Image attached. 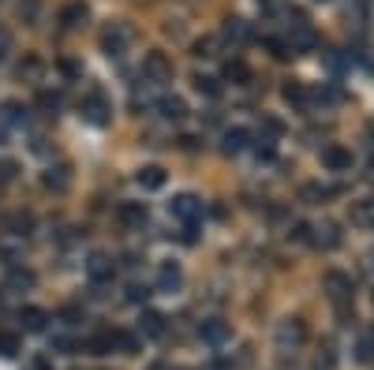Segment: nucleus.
<instances>
[{
	"mask_svg": "<svg viewBox=\"0 0 374 370\" xmlns=\"http://www.w3.org/2000/svg\"><path fill=\"white\" fill-rule=\"evenodd\" d=\"M169 213L176 217V221H183V225H195L202 217V199L199 194H176V199L169 202Z\"/></svg>",
	"mask_w": 374,
	"mask_h": 370,
	"instance_id": "obj_5",
	"label": "nucleus"
},
{
	"mask_svg": "<svg viewBox=\"0 0 374 370\" xmlns=\"http://www.w3.org/2000/svg\"><path fill=\"white\" fill-rule=\"evenodd\" d=\"M322 165L329 169V172H352V165H356V157H352V150H345V146H326L322 150Z\"/></svg>",
	"mask_w": 374,
	"mask_h": 370,
	"instance_id": "obj_9",
	"label": "nucleus"
},
{
	"mask_svg": "<svg viewBox=\"0 0 374 370\" xmlns=\"http://www.w3.org/2000/svg\"><path fill=\"white\" fill-rule=\"evenodd\" d=\"M356 363H363V367L374 363V336L370 333H363L359 341H356Z\"/></svg>",
	"mask_w": 374,
	"mask_h": 370,
	"instance_id": "obj_31",
	"label": "nucleus"
},
{
	"mask_svg": "<svg viewBox=\"0 0 374 370\" xmlns=\"http://www.w3.org/2000/svg\"><path fill=\"white\" fill-rule=\"evenodd\" d=\"M34 370H53V363H49L46 355H38V359H34Z\"/></svg>",
	"mask_w": 374,
	"mask_h": 370,
	"instance_id": "obj_43",
	"label": "nucleus"
},
{
	"mask_svg": "<svg viewBox=\"0 0 374 370\" xmlns=\"http://www.w3.org/2000/svg\"><path fill=\"white\" fill-rule=\"evenodd\" d=\"M262 45H266L277 60H289V57H292V49H289V41H284V38H266Z\"/></svg>",
	"mask_w": 374,
	"mask_h": 370,
	"instance_id": "obj_35",
	"label": "nucleus"
},
{
	"mask_svg": "<svg viewBox=\"0 0 374 370\" xmlns=\"http://www.w3.org/2000/svg\"><path fill=\"white\" fill-rule=\"evenodd\" d=\"M142 75H146V83H172V60L165 52H146Z\"/></svg>",
	"mask_w": 374,
	"mask_h": 370,
	"instance_id": "obj_6",
	"label": "nucleus"
},
{
	"mask_svg": "<svg viewBox=\"0 0 374 370\" xmlns=\"http://www.w3.org/2000/svg\"><path fill=\"white\" fill-rule=\"evenodd\" d=\"M60 105H64V97H60V94H53V90L41 94V108H46L49 116H57V108H60Z\"/></svg>",
	"mask_w": 374,
	"mask_h": 370,
	"instance_id": "obj_36",
	"label": "nucleus"
},
{
	"mask_svg": "<svg viewBox=\"0 0 374 370\" xmlns=\"http://www.w3.org/2000/svg\"><path fill=\"white\" fill-rule=\"evenodd\" d=\"M83 120L94 127H105L109 120H113V105H109V97L102 90H90L83 97Z\"/></svg>",
	"mask_w": 374,
	"mask_h": 370,
	"instance_id": "obj_3",
	"label": "nucleus"
},
{
	"mask_svg": "<svg viewBox=\"0 0 374 370\" xmlns=\"http://www.w3.org/2000/svg\"><path fill=\"white\" fill-rule=\"evenodd\" d=\"M307 341V322L303 318H284L277 325V348L281 352H300Z\"/></svg>",
	"mask_w": 374,
	"mask_h": 370,
	"instance_id": "obj_4",
	"label": "nucleus"
},
{
	"mask_svg": "<svg viewBox=\"0 0 374 370\" xmlns=\"http://www.w3.org/2000/svg\"><path fill=\"white\" fill-rule=\"evenodd\" d=\"M46 322H49V314L41 307H23V311H19V325H23V333H41V329H46Z\"/></svg>",
	"mask_w": 374,
	"mask_h": 370,
	"instance_id": "obj_20",
	"label": "nucleus"
},
{
	"mask_svg": "<svg viewBox=\"0 0 374 370\" xmlns=\"http://www.w3.org/2000/svg\"><path fill=\"white\" fill-rule=\"evenodd\" d=\"M41 183H46L49 191H68L71 187V169L68 165H53V169H46V176H41Z\"/></svg>",
	"mask_w": 374,
	"mask_h": 370,
	"instance_id": "obj_17",
	"label": "nucleus"
},
{
	"mask_svg": "<svg viewBox=\"0 0 374 370\" xmlns=\"http://www.w3.org/2000/svg\"><path fill=\"white\" fill-rule=\"evenodd\" d=\"M153 370H169V367H153Z\"/></svg>",
	"mask_w": 374,
	"mask_h": 370,
	"instance_id": "obj_44",
	"label": "nucleus"
},
{
	"mask_svg": "<svg viewBox=\"0 0 374 370\" xmlns=\"http://www.w3.org/2000/svg\"><path fill=\"white\" fill-rule=\"evenodd\" d=\"M322 285H326V296H329V303L337 307V314H340V318H348L352 296H356V285H352V277H348V273H340V269H329Z\"/></svg>",
	"mask_w": 374,
	"mask_h": 370,
	"instance_id": "obj_1",
	"label": "nucleus"
},
{
	"mask_svg": "<svg viewBox=\"0 0 374 370\" xmlns=\"http://www.w3.org/2000/svg\"><path fill=\"white\" fill-rule=\"evenodd\" d=\"M284 41H289V49H292V57H296V52H307V49H314V30L311 27H307V19L303 15H296V23H292V34L289 38H284Z\"/></svg>",
	"mask_w": 374,
	"mask_h": 370,
	"instance_id": "obj_7",
	"label": "nucleus"
},
{
	"mask_svg": "<svg viewBox=\"0 0 374 370\" xmlns=\"http://www.w3.org/2000/svg\"><path fill=\"white\" fill-rule=\"evenodd\" d=\"M221 38H225V41H233V45H244V41H251V23H247V19H240V15L225 19Z\"/></svg>",
	"mask_w": 374,
	"mask_h": 370,
	"instance_id": "obj_13",
	"label": "nucleus"
},
{
	"mask_svg": "<svg viewBox=\"0 0 374 370\" xmlns=\"http://www.w3.org/2000/svg\"><path fill=\"white\" fill-rule=\"evenodd\" d=\"M27 124H30L27 105H19V101H4V105H0V127H27Z\"/></svg>",
	"mask_w": 374,
	"mask_h": 370,
	"instance_id": "obj_12",
	"label": "nucleus"
},
{
	"mask_svg": "<svg viewBox=\"0 0 374 370\" xmlns=\"http://www.w3.org/2000/svg\"><path fill=\"white\" fill-rule=\"evenodd\" d=\"M307 243L322 247V251H333V247H340V228H337L333 221L314 225V228H311V239H307Z\"/></svg>",
	"mask_w": 374,
	"mask_h": 370,
	"instance_id": "obj_10",
	"label": "nucleus"
},
{
	"mask_svg": "<svg viewBox=\"0 0 374 370\" xmlns=\"http://www.w3.org/2000/svg\"><path fill=\"white\" fill-rule=\"evenodd\" d=\"M195 49H199V57H214V38H202Z\"/></svg>",
	"mask_w": 374,
	"mask_h": 370,
	"instance_id": "obj_42",
	"label": "nucleus"
},
{
	"mask_svg": "<svg viewBox=\"0 0 374 370\" xmlns=\"http://www.w3.org/2000/svg\"><path fill=\"white\" fill-rule=\"evenodd\" d=\"M281 94H284V101L296 105V108H307V105H311V90H307L300 79H289V83L281 86Z\"/></svg>",
	"mask_w": 374,
	"mask_h": 370,
	"instance_id": "obj_19",
	"label": "nucleus"
},
{
	"mask_svg": "<svg viewBox=\"0 0 374 370\" xmlns=\"http://www.w3.org/2000/svg\"><path fill=\"white\" fill-rule=\"evenodd\" d=\"M83 348H86V352H90V355H109V352H113V329L86 336V341H83Z\"/></svg>",
	"mask_w": 374,
	"mask_h": 370,
	"instance_id": "obj_25",
	"label": "nucleus"
},
{
	"mask_svg": "<svg viewBox=\"0 0 374 370\" xmlns=\"http://www.w3.org/2000/svg\"><path fill=\"white\" fill-rule=\"evenodd\" d=\"M225 79L233 83V86H247L251 83V68H247L244 60H228L225 64Z\"/></svg>",
	"mask_w": 374,
	"mask_h": 370,
	"instance_id": "obj_28",
	"label": "nucleus"
},
{
	"mask_svg": "<svg viewBox=\"0 0 374 370\" xmlns=\"http://www.w3.org/2000/svg\"><path fill=\"white\" fill-rule=\"evenodd\" d=\"M158 108H161V116H165V120H183V116H187L183 97H161Z\"/></svg>",
	"mask_w": 374,
	"mask_h": 370,
	"instance_id": "obj_30",
	"label": "nucleus"
},
{
	"mask_svg": "<svg viewBox=\"0 0 374 370\" xmlns=\"http://www.w3.org/2000/svg\"><path fill=\"white\" fill-rule=\"evenodd\" d=\"M4 228H8V232H12V236H30V232H34V213H12V217H8V221H4Z\"/></svg>",
	"mask_w": 374,
	"mask_h": 370,
	"instance_id": "obj_26",
	"label": "nucleus"
},
{
	"mask_svg": "<svg viewBox=\"0 0 374 370\" xmlns=\"http://www.w3.org/2000/svg\"><path fill=\"white\" fill-rule=\"evenodd\" d=\"M34 285H38L34 269H23V266H15L12 273H8V292H30Z\"/></svg>",
	"mask_w": 374,
	"mask_h": 370,
	"instance_id": "obj_23",
	"label": "nucleus"
},
{
	"mask_svg": "<svg viewBox=\"0 0 374 370\" xmlns=\"http://www.w3.org/2000/svg\"><path fill=\"white\" fill-rule=\"evenodd\" d=\"M0 355H19V336H12V333L0 336Z\"/></svg>",
	"mask_w": 374,
	"mask_h": 370,
	"instance_id": "obj_37",
	"label": "nucleus"
},
{
	"mask_svg": "<svg viewBox=\"0 0 374 370\" xmlns=\"http://www.w3.org/2000/svg\"><path fill=\"white\" fill-rule=\"evenodd\" d=\"M329 367H333V348H322V355H318V370H329Z\"/></svg>",
	"mask_w": 374,
	"mask_h": 370,
	"instance_id": "obj_40",
	"label": "nucleus"
},
{
	"mask_svg": "<svg viewBox=\"0 0 374 370\" xmlns=\"http://www.w3.org/2000/svg\"><path fill=\"white\" fill-rule=\"evenodd\" d=\"M120 225H127V228H142L146 225V202H120Z\"/></svg>",
	"mask_w": 374,
	"mask_h": 370,
	"instance_id": "obj_14",
	"label": "nucleus"
},
{
	"mask_svg": "<svg viewBox=\"0 0 374 370\" xmlns=\"http://www.w3.org/2000/svg\"><path fill=\"white\" fill-rule=\"evenodd\" d=\"M251 146V131L247 127H228L225 131V154H244Z\"/></svg>",
	"mask_w": 374,
	"mask_h": 370,
	"instance_id": "obj_22",
	"label": "nucleus"
},
{
	"mask_svg": "<svg viewBox=\"0 0 374 370\" xmlns=\"http://www.w3.org/2000/svg\"><path fill=\"white\" fill-rule=\"evenodd\" d=\"M131 41H135V30L127 23H109L105 34H102V49H105V57L113 60V57H124L131 49Z\"/></svg>",
	"mask_w": 374,
	"mask_h": 370,
	"instance_id": "obj_2",
	"label": "nucleus"
},
{
	"mask_svg": "<svg viewBox=\"0 0 374 370\" xmlns=\"http://www.w3.org/2000/svg\"><path fill=\"white\" fill-rule=\"evenodd\" d=\"M199 336L210 348H221V344H228V336H233V329H228V322H221V318H210V322H202V329H199Z\"/></svg>",
	"mask_w": 374,
	"mask_h": 370,
	"instance_id": "obj_11",
	"label": "nucleus"
},
{
	"mask_svg": "<svg viewBox=\"0 0 374 370\" xmlns=\"http://www.w3.org/2000/svg\"><path fill=\"white\" fill-rule=\"evenodd\" d=\"M86 15H90V12H86L83 0H71V4H64V8H60V23L68 27V30L83 27V23H86Z\"/></svg>",
	"mask_w": 374,
	"mask_h": 370,
	"instance_id": "obj_21",
	"label": "nucleus"
},
{
	"mask_svg": "<svg viewBox=\"0 0 374 370\" xmlns=\"http://www.w3.org/2000/svg\"><path fill=\"white\" fill-rule=\"evenodd\" d=\"M127 299H131V303H146V299H150V288H146V285H131V288H127Z\"/></svg>",
	"mask_w": 374,
	"mask_h": 370,
	"instance_id": "obj_38",
	"label": "nucleus"
},
{
	"mask_svg": "<svg viewBox=\"0 0 374 370\" xmlns=\"http://www.w3.org/2000/svg\"><path fill=\"white\" fill-rule=\"evenodd\" d=\"M258 12H266V15H277V12H281V4H277V0H258Z\"/></svg>",
	"mask_w": 374,
	"mask_h": 370,
	"instance_id": "obj_41",
	"label": "nucleus"
},
{
	"mask_svg": "<svg viewBox=\"0 0 374 370\" xmlns=\"http://www.w3.org/2000/svg\"><path fill=\"white\" fill-rule=\"evenodd\" d=\"M8 52H12V30H8V27H0V60H4Z\"/></svg>",
	"mask_w": 374,
	"mask_h": 370,
	"instance_id": "obj_39",
	"label": "nucleus"
},
{
	"mask_svg": "<svg viewBox=\"0 0 374 370\" xmlns=\"http://www.w3.org/2000/svg\"><path fill=\"white\" fill-rule=\"evenodd\" d=\"M158 285H161V292H180V285H183L180 266H176V262H165L161 273H158Z\"/></svg>",
	"mask_w": 374,
	"mask_h": 370,
	"instance_id": "obj_24",
	"label": "nucleus"
},
{
	"mask_svg": "<svg viewBox=\"0 0 374 370\" xmlns=\"http://www.w3.org/2000/svg\"><path fill=\"white\" fill-rule=\"evenodd\" d=\"M161 333H165V314H158V311H142V318H139V336H146V341H158Z\"/></svg>",
	"mask_w": 374,
	"mask_h": 370,
	"instance_id": "obj_16",
	"label": "nucleus"
},
{
	"mask_svg": "<svg viewBox=\"0 0 374 370\" xmlns=\"http://www.w3.org/2000/svg\"><path fill=\"white\" fill-rule=\"evenodd\" d=\"M86 277H90L94 285H109V280L116 277V262L109 255H90V262H86Z\"/></svg>",
	"mask_w": 374,
	"mask_h": 370,
	"instance_id": "obj_8",
	"label": "nucleus"
},
{
	"mask_svg": "<svg viewBox=\"0 0 374 370\" xmlns=\"http://www.w3.org/2000/svg\"><path fill=\"white\" fill-rule=\"evenodd\" d=\"M195 90L206 94V97H217L221 94V83H217L214 75H195Z\"/></svg>",
	"mask_w": 374,
	"mask_h": 370,
	"instance_id": "obj_33",
	"label": "nucleus"
},
{
	"mask_svg": "<svg viewBox=\"0 0 374 370\" xmlns=\"http://www.w3.org/2000/svg\"><path fill=\"white\" fill-rule=\"evenodd\" d=\"M333 194H337V187H322V183H307V187H303V199L307 202H326V199H333Z\"/></svg>",
	"mask_w": 374,
	"mask_h": 370,
	"instance_id": "obj_32",
	"label": "nucleus"
},
{
	"mask_svg": "<svg viewBox=\"0 0 374 370\" xmlns=\"http://www.w3.org/2000/svg\"><path fill=\"white\" fill-rule=\"evenodd\" d=\"M135 180H139V187H142V191H161V187H165V180H169V172H165L161 165H146V169H139V172H135Z\"/></svg>",
	"mask_w": 374,
	"mask_h": 370,
	"instance_id": "obj_15",
	"label": "nucleus"
},
{
	"mask_svg": "<svg viewBox=\"0 0 374 370\" xmlns=\"http://www.w3.org/2000/svg\"><path fill=\"white\" fill-rule=\"evenodd\" d=\"M15 176H19V165L12 157H0V187H8V183H15Z\"/></svg>",
	"mask_w": 374,
	"mask_h": 370,
	"instance_id": "obj_34",
	"label": "nucleus"
},
{
	"mask_svg": "<svg viewBox=\"0 0 374 370\" xmlns=\"http://www.w3.org/2000/svg\"><path fill=\"white\" fill-rule=\"evenodd\" d=\"M352 225L363 228V232H370V228H374V199L352 202Z\"/></svg>",
	"mask_w": 374,
	"mask_h": 370,
	"instance_id": "obj_18",
	"label": "nucleus"
},
{
	"mask_svg": "<svg viewBox=\"0 0 374 370\" xmlns=\"http://www.w3.org/2000/svg\"><path fill=\"white\" fill-rule=\"evenodd\" d=\"M113 352L135 355V352H139V336H135V333H124V329H113Z\"/></svg>",
	"mask_w": 374,
	"mask_h": 370,
	"instance_id": "obj_27",
	"label": "nucleus"
},
{
	"mask_svg": "<svg viewBox=\"0 0 374 370\" xmlns=\"http://www.w3.org/2000/svg\"><path fill=\"white\" fill-rule=\"evenodd\" d=\"M284 135V124L277 116H262V127H258V138L262 143H277V138Z\"/></svg>",
	"mask_w": 374,
	"mask_h": 370,
	"instance_id": "obj_29",
	"label": "nucleus"
}]
</instances>
